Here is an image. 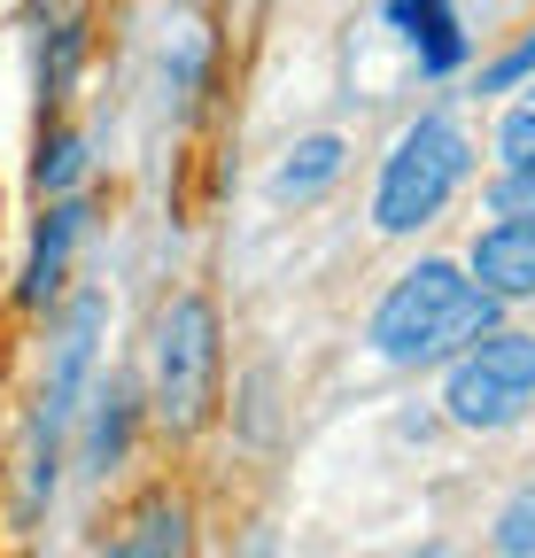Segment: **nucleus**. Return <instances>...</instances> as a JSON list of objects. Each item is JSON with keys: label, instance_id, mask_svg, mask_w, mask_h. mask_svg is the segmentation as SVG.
<instances>
[{"label": "nucleus", "instance_id": "obj_3", "mask_svg": "<svg viewBox=\"0 0 535 558\" xmlns=\"http://www.w3.org/2000/svg\"><path fill=\"white\" fill-rule=\"evenodd\" d=\"M474 171V140L458 132V117L427 109L420 124L396 132V148L380 163V186H373V226L380 233H420L442 218V202L465 186Z\"/></svg>", "mask_w": 535, "mask_h": 558}, {"label": "nucleus", "instance_id": "obj_4", "mask_svg": "<svg viewBox=\"0 0 535 558\" xmlns=\"http://www.w3.org/2000/svg\"><path fill=\"white\" fill-rule=\"evenodd\" d=\"M218 365H226V341H218V311L203 295H179L156 318V418L171 435H194L203 418L218 411Z\"/></svg>", "mask_w": 535, "mask_h": 558}, {"label": "nucleus", "instance_id": "obj_2", "mask_svg": "<svg viewBox=\"0 0 535 558\" xmlns=\"http://www.w3.org/2000/svg\"><path fill=\"white\" fill-rule=\"evenodd\" d=\"M101 326H109V295L101 288H78L71 311L54 326V357H47V388H39V411H32V450H24V520H39V505L54 497V465H62V435L78 418V396L94 380V349H101Z\"/></svg>", "mask_w": 535, "mask_h": 558}, {"label": "nucleus", "instance_id": "obj_15", "mask_svg": "<svg viewBox=\"0 0 535 558\" xmlns=\"http://www.w3.org/2000/svg\"><path fill=\"white\" fill-rule=\"evenodd\" d=\"M527 78H535V32H520V39H512L504 54H489V62H482L474 94H520Z\"/></svg>", "mask_w": 535, "mask_h": 558}, {"label": "nucleus", "instance_id": "obj_12", "mask_svg": "<svg viewBox=\"0 0 535 558\" xmlns=\"http://www.w3.org/2000/svg\"><path fill=\"white\" fill-rule=\"evenodd\" d=\"M94 403H101V411H94V435H86V473H109V465L124 458V442H132V388L109 380Z\"/></svg>", "mask_w": 535, "mask_h": 558}, {"label": "nucleus", "instance_id": "obj_8", "mask_svg": "<svg viewBox=\"0 0 535 558\" xmlns=\"http://www.w3.org/2000/svg\"><path fill=\"white\" fill-rule=\"evenodd\" d=\"M179 550H186V505L171 488H148V497L124 512V527L101 543V558H179Z\"/></svg>", "mask_w": 535, "mask_h": 558}, {"label": "nucleus", "instance_id": "obj_5", "mask_svg": "<svg viewBox=\"0 0 535 558\" xmlns=\"http://www.w3.org/2000/svg\"><path fill=\"white\" fill-rule=\"evenodd\" d=\"M535 403V333L520 326H489L482 341H465L450 357V380H442V411L458 418V427H512V418H527Z\"/></svg>", "mask_w": 535, "mask_h": 558}, {"label": "nucleus", "instance_id": "obj_1", "mask_svg": "<svg viewBox=\"0 0 535 558\" xmlns=\"http://www.w3.org/2000/svg\"><path fill=\"white\" fill-rule=\"evenodd\" d=\"M497 295L474 288V271L450 256H420L396 288L373 303V349L388 365H450L465 341H482L497 326Z\"/></svg>", "mask_w": 535, "mask_h": 558}, {"label": "nucleus", "instance_id": "obj_16", "mask_svg": "<svg viewBox=\"0 0 535 558\" xmlns=\"http://www.w3.org/2000/svg\"><path fill=\"white\" fill-rule=\"evenodd\" d=\"M497 156H504V163H527V156H535V78H527L520 101L497 117Z\"/></svg>", "mask_w": 535, "mask_h": 558}, {"label": "nucleus", "instance_id": "obj_14", "mask_svg": "<svg viewBox=\"0 0 535 558\" xmlns=\"http://www.w3.org/2000/svg\"><path fill=\"white\" fill-rule=\"evenodd\" d=\"M32 179H39V194H71L86 179V140L78 132H54L39 148V163H32Z\"/></svg>", "mask_w": 535, "mask_h": 558}, {"label": "nucleus", "instance_id": "obj_9", "mask_svg": "<svg viewBox=\"0 0 535 558\" xmlns=\"http://www.w3.org/2000/svg\"><path fill=\"white\" fill-rule=\"evenodd\" d=\"M86 218H94L86 202H54V209H47V226L32 233V256H24V279H16V303H47V295L62 288V264H71Z\"/></svg>", "mask_w": 535, "mask_h": 558}, {"label": "nucleus", "instance_id": "obj_6", "mask_svg": "<svg viewBox=\"0 0 535 558\" xmlns=\"http://www.w3.org/2000/svg\"><path fill=\"white\" fill-rule=\"evenodd\" d=\"M465 271H474V288H482V295H497V303H527V295H535V226L497 218L489 233H474V248H465Z\"/></svg>", "mask_w": 535, "mask_h": 558}, {"label": "nucleus", "instance_id": "obj_10", "mask_svg": "<svg viewBox=\"0 0 535 558\" xmlns=\"http://www.w3.org/2000/svg\"><path fill=\"white\" fill-rule=\"evenodd\" d=\"M342 163H350V148H342L333 132L295 140V148L280 156V171H272V202H311V194H326L333 179H342Z\"/></svg>", "mask_w": 535, "mask_h": 558}, {"label": "nucleus", "instance_id": "obj_18", "mask_svg": "<svg viewBox=\"0 0 535 558\" xmlns=\"http://www.w3.org/2000/svg\"><path fill=\"white\" fill-rule=\"evenodd\" d=\"M412 558H450V550H435V543H427V550H412Z\"/></svg>", "mask_w": 535, "mask_h": 558}, {"label": "nucleus", "instance_id": "obj_7", "mask_svg": "<svg viewBox=\"0 0 535 558\" xmlns=\"http://www.w3.org/2000/svg\"><path fill=\"white\" fill-rule=\"evenodd\" d=\"M388 32L420 54L427 78H450V70L465 62V47H474L465 39V16L450 9V0H388Z\"/></svg>", "mask_w": 535, "mask_h": 558}, {"label": "nucleus", "instance_id": "obj_17", "mask_svg": "<svg viewBox=\"0 0 535 558\" xmlns=\"http://www.w3.org/2000/svg\"><path fill=\"white\" fill-rule=\"evenodd\" d=\"M489 209H497V218L535 226V156H527V163H504V179L489 186Z\"/></svg>", "mask_w": 535, "mask_h": 558}, {"label": "nucleus", "instance_id": "obj_11", "mask_svg": "<svg viewBox=\"0 0 535 558\" xmlns=\"http://www.w3.org/2000/svg\"><path fill=\"white\" fill-rule=\"evenodd\" d=\"M39 32H47V94L39 101H62L86 62V0H54V16L39 9Z\"/></svg>", "mask_w": 535, "mask_h": 558}, {"label": "nucleus", "instance_id": "obj_13", "mask_svg": "<svg viewBox=\"0 0 535 558\" xmlns=\"http://www.w3.org/2000/svg\"><path fill=\"white\" fill-rule=\"evenodd\" d=\"M489 543H497V558H535V473L504 497V512H497Z\"/></svg>", "mask_w": 535, "mask_h": 558}]
</instances>
